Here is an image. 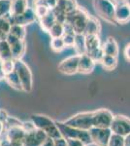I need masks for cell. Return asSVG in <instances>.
Returning a JSON list of instances; mask_svg holds the SVG:
<instances>
[{
    "instance_id": "1",
    "label": "cell",
    "mask_w": 130,
    "mask_h": 146,
    "mask_svg": "<svg viewBox=\"0 0 130 146\" xmlns=\"http://www.w3.org/2000/svg\"><path fill=\"white\" fill-rule=\"evenodd\" d=\"M30 120L35 125L36 129H39L46 133L49 137L55 139V138L61 137V133L59 131L56 122L51 119L47 115L43 114H33L30 116Z\"/></svg>"
},
{
    "instance_id": "2",
    "label": "cell",
    "mask_w": 130,
    "mask_h": 146,
    "mask_svg": "<svg viewBox=\"0 0 130 146\" xmlns=\"http://www.w3.org/2000/svg\"><path fill=\"white\" fill-rule=\"evenodd\" d=\"M56 125L59 129L61 136H63L66 139H79L86 145L92 143L88 131L69 126L64 122H56Z\"/></svg>"
},
{
    "instance_id": "3",
    "label": "cell",
    "mask_w": 130,
    "mask_h": 146,
    "mask_svg": "<svg viewBox=\"0 0 130 146\" xmlns=\"http://www.w3.org/2000/svg\"><path fill=\"white\" fill-rule=\"evenodd\" d=\"M96 14L110 23H117L115 21V3L113 0H93Z\"/></svg>"
},
{
    "instance_id": "4",
    "label": "cell",
    "mask_w": 130,
    "mask_h": 146,
    "mask_svg": "<svg viewBox=\"0 0 130 146\" xmlns=\"http://www.w3.org/2000/svg\"><path fill=\"white\" fill-rule=\"evenodd\" d=\"M88 18L89 15L86 13V11L78 7L75 11L68 14L65 23H68L72 25L76 34H84Z\"/></svg>"
},
{
    "instance_id": "5",
    "label": "cell",
    "mask_w": 130,
    "mask_h": 146,
    "mask_svg": "<svg viewBox=\"0 0 130 146\" xmlns=\"http://www.w3.org/2000/svg\"><path fill=\"white\" fill-rule=\"evenodd\" d=\"M16 71L22 82V91L25 93H30L33 87V76L29 66L22 60H16Z\"/></svg>"
},
{
    "instance_id": "6",
    "label": "cell",
    "mask_w": 130,
    "mask_h": 146,
    "mask_svg": "<svg viewBox=\"0 0 130 146\" xmlns=\"http://www.w3.org/2000/svg\"><path fill=\"white\" fill-rule=\"evenodd\" d=\"M93 111L78 113V114L70 117L69 119L64 121V123L69 125V126L75 127V128L89 131L90 129L93 128Z\"/></svg>"
},
{
    "instance_id": "7",
    "label": "cell",
    "mask_w": 130,
    "mask_h": 146,
    "mask_svg": "<svg viewBox=\"0 0 130 146\" xmlns=\"http://www.w3.org/2000/svg\"><path fill=\"white\" fill-rule=\"evenodd\" d=\"M110 129L113 133L126 136L130 133V119L123 115H115L114 116Z\"/></svg>"
},
{
    "instance_id": "8",
    "label": "cell",
    "mask_w": 130,
    "mask_h": 146,
    "mask_svg": "<svg viewBox=\"0 0 130 146\" xmlns=\"http://www.w3.org/2000/svg\"><path fill=\"white\" fill-rule=\"evenodd\" d=\"M88 131L92 143L96 146H107L113 133L110 128H92Z\"/></svg>"
},
{
    "instance_id": "9",
    "label": "cell",
    "mask_w": 130,
    "mask_h": 146,
    "mask_svg": "<svg viewBox=\"0 0 130 146\" xmlns=\"http://www.w3.org/2000/svg\"><path fill=\"white\" fill-rule=\"evenodd\" d=\"M6 40L11 47L13 60H22L23 55L25 54V51H26V44H25L24 40L16 38L10 33L7 36Z\"/></svg>"
},
{
    "instance_id": "10",
    "label": "cell",
    "mask_w": 130,
    "mask_h": 146,
    "mask_svg": "<svg viewBox=\"0 0 130 146\" xmlns=\"http://www.w3.org/2000/svg\"><path fill=\"white\" fill-rule=\"evenodd\" d=\"M79 60L80 55H74L66 58L58 64V70L62 74L74 75L79 70Z\"/></svg>"
},
{
    "instance_id": "11",
    "label": "cell",
    "mask_w": 130,
    "mask_h": 146,
    "mask_svg": "<svg viewBox=\"0 0 130 146\" xmlns=\"http://www.w3.org/2000/svg\"><path fill=\"white\" fill-rule=\"evenodd\" d=\"M94 112L93 128H110L114 115L108 109H99Z\"/></svg>"
},
{
    "instance_id": "12",
    "label": "cell",
    "mask_w": 130,
    "mask_h": 146,
    "mask_svg": "<svg viewBox=\"0 0 130 146\" xmlns=\"http://www.w3.org/2000/svg\"><path fill=\"white\" fill-rule=\"evenodd\" d=\"M49 136L39 129H35L34 131L26 133L22 140L23 146H41L46 141Z\"/></svg>"
},
{
    "instance_id": "13",
    "label": "cell",
    "mask_w": 130,
    "mask_h": 146,
    "mask_svg": "<svg viewBox=\"0 0 130 146\" xmlns=\"http://www.w3.org/2000/svg\"><path fill=\"white\" fill-rule=\"evenodd\" d=\"M37 20L36 14L33 8H28L23 12L22 14L15 17H10V21L12 25H20L23 27H26L28 25H31Z\"/></svg>"
},
{
    "instance_id": "14",
    "label": "cell",
    "mask_w": 130,
    "mask_h": 146,
    "mask_svg": "<svg viewBox=\"0 0 130 146\" xmlns=\"http://www.w3.org/2000/svg\"><path fill=\"white\" fill-rule=\"evenodd\" d=\"M115 21L119 23H126L130 21V7L125 2L115 4Z\"/></svg>"
},
{
    "instance_id": "15",
    "label": "cell",
    "mask_w": 130,
    "mask_h": 146,
    "mask_svg": "<svg viewBox=\"0 0 130 146\" xmlns=\"http://www.w3.org/2000/svg\"><path fill=\"white\" fill-rule=\"evenodd\" d=\"M95 62L87 54L80 56L79 60V70L78 72L82 73V74H88L93 71L94 67H95Z\"/></svg>"
},
{
    "instance_id": "16",
    "label": "cell",
    "mask_w": 130,
    "mask_h": 146,
    "mask_svg": "<svg viewBox=\"0 0 130 146\" xmlns=\"http://www.w3.org/2000/svg\"><path fill=\"white\" fill-rule=\"evenodd\" d=\"M26 133L22 129V127H12L7 129L6 139L9 141H22Z\"/></svg>"
},
{
    "instance_id": "17",
    "label": "cell",
    "mask_w": 130,
    "mask_h": 146,
    "mask_svg": "<svg viewBox=\"0 0 130 146\" xmlns=\"http://www.w3.org/2000/svg\"><path fill=\"white\" fill-rule=\"evenodd\" d=\"M28 8V0H11L10 17L20 15Z\"/></svg>"
},
{
    "instance_id": "18",
    "label": "cell",
    "mask_w": 130,
    "mask_h": 146,
    "mask_svg": "<svg viewBox=\"0 0 130 146\" xmlns=\"http://www.w3.org/2000/svg\"><path fill=\"white\" fill-rule=\"evenodd\" d=\"M102 49L105 55L114 56H117L119 55V45H117V41L112 37L106 40L105 43L102 45Z\"/></svg>"
},
{
    "instance_id": "19",
    "label": "cell",
    "mask_w": 130,
    "mask_h": 146,
    "mask_svg": "<svg viewBox=\"0 0 130 146\" xmlns=\"http://www.w3.org/2000/svg\"><path fill=\"white\" fill-rule=\"evenodd\" d=\"M100 28V23H99L97 19L92 17V16H89L86 30H84V35H99Z\"/></svg>"
},
{
    "instance_id": "20",
    "label": "cell",
    "mask_w": 130,
    "mask_h": 146,
    "mask_svg": "<svg viewBox=\"0 0 130 146\" xmlns=\"http://www.w3.org/2000/svg\"><path fill=\"white\" fill-rule=\"evenodd\" d=\"M5 81L7 82V84L11 87L12 89L16 91H22V82L20 79L18 77V73H16V69L13 72L9 73L5 76Z\"/></svg>"
},
{
    "instance_id": "21",
    "label": "cell",
    "mask_w": 130,
    "mask_h": 146,
    "mask_svg": "<svg viewBox=\"0 0 130 146\" xmlns=\"http://www.w3.org/2000/svg\"><path fill=\"white\" fill-rule=\"evenodd\" d=\"M38 21L40 23V27H41L42 29L46 32H49V30L51 29V27L56 23L55 17H54V15L51 10L49 11L46 16H44L43 18L39 19Z\"/></svg>"
},
{
    "instance_id": "22",
    "label": "cell",
    "mask_w": 130,
    "mask_h": 146,
    "mask_svg": "<svg viewBox=\"0 0 130 146\" xmlns=\"http://www.w3.org/2000/svg\"><path fill=\"white\" fill-rule=\"evenodd\" d=\"M76 55H84L86 54V35L84 34H76L75 36L74 47Z\"/></svg>"
},
{
    "instance_id": "23",
    "label": "cell",
    "mask_w": 130,
    "mask_h": 146,
    "mask_svg": "<svg viewBox=\"0 0 130 146\" xmlns=\"http://www.w3.org/2000/svg\"><path fill=\"white\" fill-rule=\"evenodd\" d=\"M86 54L100 48L101 42L99 39V35H86Z\"/></svg>"
},
{
    "instance_id": "24",
    "label": "cell",
    "mask_w": 130,
    "mask_h": 146,
    "mask_svg": "<svg viewBox=\"0 0 130 146\" xmlns=\"http://www.w3.org/2000/svg\"><path fill=\"white\" fill-rule=\"evenodd\" d=\"M56 7H58L60 10H62L68 15L71 12L76 10L79 6L77 5L76 0H58Z\"/></svg>"
},
{
    "instance_id": "25",
    "label": "cell",
    "mask_w": 130,
    "mask_h": 146,
    "mask_svg": "<svg viewBox=\"0 0 130 146\" xmlns=\"http://www.w3.org/2000/svg\"><path fill=\"white\" fill-rule=\"evenodd\" d=\"M7 60H13L11 47L7 40H0V62Z\"/></svg>"
},
{
    "instance_id": "26",
    "label": "cell",
    "mask_w": 130,
    "mask_h": 146,
    "mask_svg": "<svg viewBox=\"0 0 130 146\" xmlns=\"http://www.w3.org/2000/svg\"><path fill=\"white\" fill-rule=\"evenodd\" d=\"M11 21L8 17L0 18V40H5L10 33Z\"/></svg>"
},
{
    "instance_id": "27",
    "label": "cell",
    "mask_w": 130,
    "mask_h": 146,
    "mask_svg": "<svg viewBox=\"0 0 130 146\" xmlns=\"http://www.w3.org/2000/svg\"><path fill=\"white\" fill-rule=\"evenodd\" d=\"M101 64H102L103 67L107 70L115 69L117 64V56L104 55L102 60H101Z\"/></svg>"
},
{
    "instance_id": "28",
    "label": "cell",
    "mask_w": 130,
    "mask_h": 146,
    "mask_svg": "<svg viewBox=\"0 0 130 146\" xmlns=\"http://www.w3.org/2000/svg\"><path fill=\"white\" fill-rule=\"evenodd\" d=\"M49 34L51 38H60V37H62L64 35V25H63V23L56 22L51 27V29L49 30Z\"/></svg>"
},
{
    "instance_id": "29",
    "label": "cell",
    "mask_w": 130,
    "mask_h": 146,
    "mask_svg": "<svg viewBox=\"0 0 130 146\" xmlns=\"http://www.w3.org/2000/svg\"><path fill=\"white\" fill-rule=\"evenodd\" d=\"M10 34L14 35L15 37L18 39L24 40L25 36H26V30H25V27L20 25H12L10 29Z\"/></svg>"
},
{
    "instance_id": "30",
    "label": "cell",
    "mask_w": 130,
    "mask_h": 146,
    "mask_svg": "<svg viewBox=\"0 0 130 146\" xmlns=\"http://www.w3.org/2000/svg\"><path fill=\"white\" fill-rule=\"evenodd\" d=\"M51 50L55 53H59L62 50H64L66 48L65 47V44H64V41H63L62 37L60 38H51Z\"/></svg>"
},
{
    "instance_id": "31",
    "label": "cell",
    "mask_w": 130,
    "mask_h": 146,
    "mask_svg": "<svg viewBox=\"0 0 130 146\" xmlns=\"http://www.w3.org/2000/svg\"><path fill=\"white\" fill-rule=\"evenodd\" d=\"M11 0H0V18L10 15Z\"/></svg>"
},
{
    "instance_id": "32",
    "label": "cell",
    "mask_w": 130,
    "mask_h": 146,
    "mask_svg": "<svg viewBox=\"0 0 130 146\" xmlns=\"http://www.w3.org/2000/svg\"><path fill=\"white\" fill-rule=\"evenodd\" d=\"M107 146H124V136L112 133Z\"/></svg>"
},
{
    "instance_id": "33",
    "label": "cell",
    "mask_w": 130,
    "mask_h": 146,
    "mask_svg": "<svg viewBox=\"0 0 130 146\" xmlns=\"http://www.w3.org/2000/svg\"><path fill=\"white\" fill-rule=\"evenodd\" d=\"M33 9H34V12H35V14H36L37 20H39V19L43 18L44 16H46L47 14H48L49 12L51 10V9L49 8V7L46 6V5L34 6V7H33Z\"/></svg>"
},
{
    "instance_id": "34",
    "label": "cell",
    "mask_w": 130,
    "mask_h": 146,
    "mask_svg": "<svg viewBox=\"0 0 130 146\" xmlns=\"http://www.w3.org/2000/svg\"><path fill=\"white\" fill-rule=\"evenodd\" d=\"M2 68H3L5 74H9V73L13 72L16 69V62L15 60H7L1 62Z\"/></svg>"
},
{
    "instance_id": "35",
    "label": "cell",
    "mask_w": 130,
    "mask_h": 146,
    "mask_svg": "<svg viewBox=\"0 0 130 146\" xmlns=\"http://www.w3.org/2000/svg\"><path fill=\"white\" fill-rule=\"evenodd\" d=\"M87 55L90 56V58L95 62H101V60H102V58H103V56H104L105 54H104L102 46H101L100 48H98V49H96V50L90 52V53H88Z\"/></svg>"
},
{
    "instance_id": "36",
    "label": "cell",
    "mask_w": 130,
    "mask_h": 146,
    "mask_svg": "<svg viewBox=\"0 0 130 146\" xmlns=\"http://www.w3.org/2000/svg\"><path fill=\"white\" fill-rule=\"evenodd\" d=\"M75 36H76V34L65 33L64 35H63L62 39H63V41H64V44H65L66 48H72V47H74Z\"/></svg>"
},
{
    "instance_id": "37",
    "label": "cell",
    "mask_w": 130,
    "mask_h": 146,
    "mask_svg": "<svg viewBox=\"0 0 130 146\" xmlns=\"http://www.w3.org/2000/svg\"><path fill=\"white\" fill-rule=\"evenodd\" d=\"M22 121H20L16 117H12V116H9L7 121L5 122V127L7 126V129L12 128V127H22Z\"/></svg>"
},
{
    "instance_id": "38",
    "label": "cell",
    "mask_w": 130,
    "mask_h": 146,
    "mask_svg": "<svg viewBox=\"0 0 130 146\" xmlns=\"http://www.w3.org/2000/svg\"><path fill=\"white\" fill-rule=\"evenodd\" d=\"M22 129L25 131V133H29V131H32L36 129V127H35V125L33 124V122L31 121V120L28 121V122H22Z\"/></svg>"
},
{
    "instance_id": "39",
    "label": "cell",
    "mask_w": 130,
    "mask_h": 146,
    "mask_svg": "<svg viewBox=\"0 0 130 146\" xmlns=\"http://www.w3.org/2000/svg\"><path fill=\"white\" fill-rule=\"evenodd\" d=\"M54 146H68L67 139L64 138L63 136L54 139Z\"/></svg>"
},
{
    "instance_id": "40",
    "label": "cell",
    "mask_w": 130,
    "mask_h": 146,
    "mask_svg": "<svg viewBox=\"0 0 130 146\" xmlns=\"http://www.w3.org/2000/svg\"><path fill=\"white\" fill-rule=\"evenodd\" d=\"M68 146H87L79 139H67Z\"/></svg>"
},
{
    "instance_id": "41",
    "label": "cell",
    "mask_w": 130,
    "mask_h": 146,
    "mask_svg": "<svg viewBox=\"0 0 130 146\" xmlns=\"http://www.w3.org/2000/svg\"><path fill=\"white\" fill-rule=\"evenodd\" d=\"M9 115L8 113H7L4 109H0V122H2V123L5 124V122L7 121V119H8Z\"/></svg>"
},
{
    "instance_id": "42",
    "label": "cell",
    "mask_w": 130,
    "mask_h": 146,
    "mask_svg": "<svg viewBox=\"0 0 130 146\" xmlns=\"http://www.w3.org/2000/svg\"><path fill=\"white\" fill-rule=\"evenodd\" d=\"M124 56L128 62H130V43L127 44L124 48Z\"/></svg>"
},
{
    "instance_id": "43",
    "label": "cell",
    "mask_w": 130,
    "mask_h": 146,
    "mask_svg": "<svg viewBox=\"0 0 130 146\" xmlns=\"http://www.w3.org/2000/svg\"><path fill=\"white\" fill-rule=\"evenodd\" d=\"M41 146H54V139L51 137H48Z\"/></svg>"
},
{
    "instance_id": "44",
    "label": "cell",
    "mask_w": 130,
    "mask_h": 146,
    "mask_svg": "<svg viewBox=\"0 0 130 146\" xmlns=\"http://www.w3.org/2000/svg\"><path fill=\"white\" fill-rule=\"evenodd\" d=\"M5 72H4L3 68H2V64H1V62H0V80H5Z\"/></svg>"
},
{
    "instance_id": "45",
    "label": "cell",
    "mask_w": 130,
    "mask_h": 146,
    "mask_svg": "<svg viewBox=\"0 0 130 146\" xmlns=\"http://www.w3.org/2000/svg\"><path fill=\"white\" fill-rule=\"evenodd\" d=\"M124 146H130V133L124 136Z\"/></svg>"
},
{
    "instance_id": "46",
    "label": "cell",
    "mask_w": 130,
    "mask_h": 146,
    "mask_svg": "<svg viewBox=\"0 0 130 146\" xmlns=\"http://www.w3.org/2000/svg\"><path fill=\"white\" fill-rule=\"evenodd\" d=\"M4 129H5V124L2 123V122H0V135H2V133L4 131Z\"/></svg>"
},
{
    "instance_id": "47",
    "label": "cell",
    "mask_w": 130,
    "mask_h": 146,
    "mask_svg": "<svg viewBox=\"0 0 130 146\" xmlns=\"http://www.w3.org/2000/svg\"><path fill=\"white\" fill-rule=\"evenodd\" d=\"M115 4L117 3H119V2H125V0H113Z\"/></svg>"
},
{
    "instance_id": "48",
    "label": "cell",
    "mask_w": 130,
    "mask_h": 146,
    "mask_svg": "<svg viewBox=\"0 0 130 146\" xmlns=\"http://www.w3.org/2000/svg\"><path fill=\"white\" fill-rule=\"evenodd\" d=\"M125 3L130 7V0H125Z\"/></svg>"
},
{
    "instance_id": "49",
    "label": "cell",
    "mask_w": 130,
    "mask_h": 146,
    "mask_svg": "<svg viewBox=\"0 0 130 146\" xmlns=\"http://www.w3.org/2000/svg\"><path fill=\"white\" fill-rule=\"evenodd\" d=\"M0 146H2V141L0 140Z\"/></svg>"
}]
</instances>
